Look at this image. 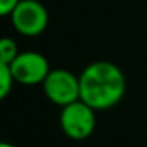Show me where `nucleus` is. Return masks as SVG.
<instances>
[{"label":"nucleus","instance_id":"obj_4","mask_svg":"<svg viewBox=\"0 0 147 147\" xmlns=\"http://www.w3.org/2000/svg\"><path fill=\"white\" fill-rule=\"evenodd\" d=\"M10 18L16 32L24 36L41 35L49 22L48 10L38 0H21Z\"/></svg>","mask_w":147,"mask_h":147},{"label":"nucleus","instance_id":"obj_2","mask_svg":"<svg viewBox=\"0 0 147 147\" xmlns=\"http://www.w3.org/2000/svg\"><path fill=\"white\" fill-rule=\"evenodd\" d=\"M62 131L73 141H84L92 136L96 127L95 109L82 100L67 105L60 112Z\"/></svg>","mask_w":147,"mask_h":147},{"label":"nucleus","instance_id":"obj_5","mask_svg":"<svg viewBox=\"0 0 147 147\" xmlns=\"http://www.w3.org/2000/svg\"><path fill=\"white\" fill-rule=\"evenodd\" d=\"M10 67L16 82L24 86L43 84V81L51 71L48 59L36 51L19 52V55L11 62Z\"/></svg>","mask_w":147,"mask_h":147},{"label":"nucleus","instance_id":"obj_6","mask_svg":"<svg viewBox=\"0 0 147 147\" xmlns=\"http://www.w3.org/2000/svg\"><path fill=\"white\" fill-rule=\"evenodd\" d=\"M18 55H19V51H18L16 41L10 36H3L0 41V63L10 65Z\"/></svg>","mask_w":147,"mask_h":147},{"label":"nucleus","instance_id":"obj_3","mask_svg":"<svg viewBox=\"0 0 147 147\" xmlns=\"http://www.w3.org/2000/svg\"><path fill=\"white\" fill-rule=\"evenodd\" d=\"M43 90L49 101L63 108L81 100L79 76L62 68L51 70L46 79L43 81Z\"/></svg>","mask_w":147,"mask_h":147},{"label":"nucleus","instance_id":"obj_9","mask_svg":"<svg viewBox=\"0 0 147 147\" xmlns=\"http://www.w3.org/2000/svg\"><path fill=\"white\" fill-rule=\"evenodd\" d=\"M0 147H16V146H13V144H10V142H2Z\"/></svg>","mask_w":147,"mask_h":147},{"label":"nucleus","instance_id":"obj_1","mask_svg":"<svg viewBox=\"0 0 147 147\" xmlns=\"http://www.w3.org/2000/svg\"><path fill=\"white\" fill-rule=\"evenodd\" d=\"M81 100L95 111L115 106L127 92V78L115 63L108 60L92 62L79 74Z\"/></svg>","mask_w":147,"mask_h":147},{"label":"nucleus","instance_id":"obj_7","mask_svg":"<svg viewBox=\"0 0 147 147\" xmlns=\"http://www.w3.org/2000/svg\"><path fill=\"white\" fill-rule=\"evenodd\" d=\"M16 82L11 67L8 63H0V98L3 100L13 90V84Z\"/></svg>","mask_w":147,"mask_h":147},{"label":"nucleus","instance_id":"obj_8","mask_svg":"<svg viewBox=\"0 0 147 147\" xmlns=\"http://www.w3.org/2000/svg\"><path fill=\"white\" fill-rule=\"evenodd\" d=\"M21 0H0V14L2 16H10L14 11V8L19 5Z\"/></svg>","mask_w":147,"mask_h":147}]
</instances>
